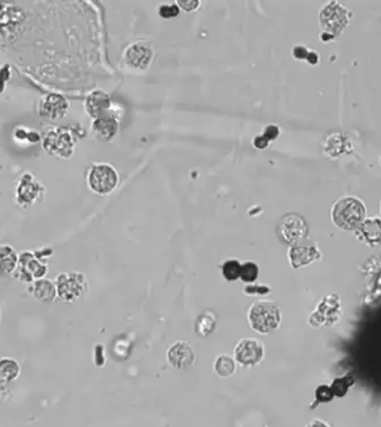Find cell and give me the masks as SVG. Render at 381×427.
<instances>
[{
	"label": "cell",
	"instance_id": "cell-21",
	"mask_svg": "<svg viewBox=\"0 0 381 427\" xmlns=\"http://www.w3.org/2000/svg\"><path fill=\"white\" fill-rule=\"evenodd\" d=\"M346 142H347V138L342 136V134L330 135L326 137V142H324V153L331 158L340 156L344 151H347Z\"/></svg>",
	"mask_w": 381,
	"mask_h": 427
},
{
	"label": "cell",
	"instance_id": "cell-10",
	"mask_svg": "<svg viewBox=\"0 0 381 427\" xmlns=\"http://www.w3.org/2000/svg\"><path fill=\"white\" fill-rule=\"evenodd\" d=\"M278 231L281 240L291 246L306 240L309 229L300 215H287L281 219Z\"/></svg>",
	"mask_w": 381,
	"mask_h": 427
},
{
	"label": "cell",
	"instance_id": "cell-5",
	"mask_svg": "<svg viewBox=\"0 0 381 427\" xmlns=\"http://www.w3.org/2000/svg\"><path fill=\"white\" fill-rule=\"evenodd\" d=\"M352 12L342 6L339 1H330L322 7L319 14V21L324 32L331 36H342L345 29L351 22Z\"/></svg>",
	"mask_w": 381,
	"mask_h": 427
},
{
	"label": "cell",
	"instance_id": "cell-18",
	"mask_svg": "<svg viewBox=\"0 0 381 427\" xmlns=\"http://www.w3.org/2000/svg\"><path fill=\"white\" fill-rule=\"evenodd\" d=\"M119 130V122L113 116H103L93 120L92 133L98 140L111 142Z\"/></svg>",
	"mask_w": 381,
	"mask_h": 427
},
{
	"label": "cell",
	"instance_id": "cell-19",
	"mask_svg": "<svg viewBox=\"0 0 381 427\" xmlns=\"http://www.w3.org/2000/svg\"><path fill=\"white\" fill-rule=\"evenodd\" d=\"M19 264V253L8 244L0 245V278L13 276Z\"/></svg>",
	"mask_w": 381,
	"mask_h": 427
},
{
	"label": "cell",
	"instance_id": "cell-22",
	"mask_svg": "<svg viewBox=\"0 0 381 427\" xmlns=\"http://www.w3.org/2000/svg\"><path fill=\"white\" fill-rule=\"evenodd\" d=\"M236 361L234 358L229 355H217L214 362V370L217 376H220L222 379H229L231 376L234 375L236 372Z\"/></svg>",
	"mask_w": 381,
	"mask_h": 427
},
{
	"label": "cell",
	"instance_id": "cell-32",
	"mask_svg": "<svg viewBox=\"0 0 381 427\" xmlns=\"http://www.w3.org/2000/svg\"><path fill=\"white\" fill-rule=\"evenodd\" d=\"M308 54H309V49L305 46L297 45L293 48V56L299 61H306Z\"/></svg>",
	"mask_w": 381,
	"mask_h": 427
},
{
	"label": "cell",
	"instance_id": "cell-13",
	"mask_svg": "<svg viewBox=\"0 0 381 427\" xmlns=\"http://www.w3.org/2000/svg\"><path fill=\"white\" fill-rule=\"evenodd\" d=\"M123 58L127 65L135 70H147L154 58V50L147 43H134L125 49Z\"/></svg>",
	"mask_w": 381,
	"mask_h": 427
},
{
	"label": "cell",
	"instance_id": "cell-40",
	"mask_svg": "<svg viewBox=\"0 0 381 427\" xmlns=\"http://www.w3.org/2000/svg\"><path fill=\"white\" fill-rule=\"evenodd\" d=\"M380 211H381V203H380Z\"/></svg>",
	"mask_w": 381,
	"mask_h": 427
},
{
	"label": "cell",
	"instance_id": "cell-17",
	"mask_svg": "<svg viewBox=\"0 0 381 427\" xmlns=\"http://www.w3.org/2000/svg\"><path fill=\"white\" fill-rule=\"evenodd\" d=\"M27 290L40 303H52L58 297L55 282L46 277L34 280Z\"/></svg>",
	"mask_w": 381,
	"mask_h": 427
},
{
	"label": "cell",
	"instance_id": "cell-3",
	"mask_svg": "<svg viewBox=\"0 0 381 427\" xmlns=\"http://www.w3.org/2000/svg\"><path fill=\"white\" fill-rule=\"evenodd\" d=\"M58 297L62 302L76 304L83 300L89 292V284L85 273L67 271L58 273L55 280Z\"/></svg>",
	"mask_w": 381,
	"mask_h": 427
},
{
	"label": "cell",
	"instance_id": "cell-4",
	"mask_svg": "<svg viewBox=\"0 0 381 427\" xmlns=\"http://www.w3.org/2000/svg\"><path fill=\"white\" fill-rule=\"evenodd\" d=\"M76 144V137L67 126H61L47 131L41 142L43 149L47 154L61 158H70L74 156Z\"/></svg>",
	"mask_w": 381,
	"mask_h": 427
},
{
	"label": "cell",
	"instance_id": "cell-12",
	"mask_svg": "<svg viewBox=\"0 0 381 427\" xmlns=\"http://www.w3.org/2000/svg\"><path fill=\"white\" fill-rule=\"evenodd\" d=\"M70 104L62 95L49 94L40 100L38 104V116L44 121L56 122L65 118Z\"/></svg>",
	"mask_w": 381,
	"mask_h": 427
},
{
	"label": "cell",
	"instance_id": "cell-1",
	"mask_svg": "<svg viewBox=\"0 0 381 427\" xmlns=\"http://www.w3.org/2000/svg\"><path fill=\"white\" fill-rule=\"evenodd\" d=\"M331 219L335 227L355 231L366 219V206L355 196L342 197L333 204Z\"/></svg>",
	"mask_w": 381,
	"mask_h": 427
},
{
	"label": "cell",
	"instance_id": "cell-16",
	"mask_svg": "<svg viewBox=\"0 0 381 427\" xmlns=\"http://www.w3.org/2000/svg\"><path fill=\"white\" fill-rule=\"evenodd\" d=\"M357 238L370 246H381V218H366L355 231Z\"/></svg>",
	"mask_w": 381,
	"mask_h": 427
},
{
	"label": "cell",
	"instance_id": "cell-23",
	"mask_svg": "<svg viewBox=\"0 0 381 427\" xmlns=\"http://www.w3.org/2000/svg\"><path fill=\"white\" fill-rule=\"evenodd\" d=\"M241 261L238 259H229L220 264V273L227 282H236L240 280V271H241Z\"/></svg>",
	"mask_w": 381,
	"mask_h": 427
},
{
	"label": "cell",
	"instance_id": "cell-34",
	"mask_svg": "<svg viewBox=\"0 0 381 427\" xmlns=\"http://www.w3.org/2000/svg\"><path fill=\"white\" fill-rule=\"evenodd\" d=\"M269 140H266L265 137L262 136V135H258V136L255 137L253 140V144L256 149H266L269 147Z\"/></svg>",
	"mask_w": 381,
	"mask_h": 427
},
{
	"label": "cell",
	"instance_id": "cell-29",
	"mask_svg": "<svg viewBox=\"0 0 381 427\" xmlns=\"http://www.w3.org/2000/svg\"><path fill=\"white\" fill-rule=\"evenodd\" d=\"M176 4L180 9H183L186 13L196 12L201 6V1H199V0H178Z\"/></svg>",
	"mask_w": 381,
	"mask_h": 427
},
{
	"label": "cell",
	"instance_id": "cell-26",
	"mask_svg": "<svg viewBox=\"0 0 381 427\" xmlns=\"http://www.w3.org/2000/svg\"><path fill=\"white\" fill-rule=\"evenodd\" d=\"M244 295L248 297H267L272 293V287L267 284H247L243 287Z\"/></svg>",
	"mask_w": 381,
	"mask_h": 427
},
{
	"label": "cell",
	"instance_id": "cell-9",
	"mask_svg": "<svg viewBox=\"0 0 381 427\" xmlns=\"http://www.w3.org/2000/svg\"><path fill=\"white\" fill-rule=\"evenodd\" d=\"M233 358L239 366L249 368L257 366L265 358V346L253 337H244L236 343Z\"/></svg>",
	"mask_w": 381,
	"mask_h": 427
},
{
	"label": "cell",
	"instance_id": "cell-15",
	"mask_svg": "<svg viewBox=\"0 0 381 427\" xmlns=\"http://www.w3.org/2000/svg\"><path fill=\"white\" fill-rule=\"evenodd\" d=\"M111 97L105 91L94 90L87 96L85 100V109L93 120L107 116L111 109Z\"/></svg>",
	"mask_w": 381,
	"mask_h": 427
},
{
	"label": "cell",
	"instance_id": "cell-35",
	"mask_svg": "<svg viewBox=\"0 0 381 427\" xmlns=\"http://www.w3.org/2000/svg\"><path fill=\"white\" fill-rule=\"evenodd\" d=\"M319 61H320V56H319V54H317L316 52H314V50H309V54H308L306 62H307L308 64H311V65H316V64L319 63Z\"/></svg>",
	"mask_w": 381,
	"mask_h": 427
},
{
	"label": "cell",
	"instance_id": "cell-7",
	"mask_svg": "<svg viewBox=\"0 0 381 427\" xmlns=\"http://www.w3.org/2000/svg\"><path fill=\"white\" fill-rule=\"evenodd\" d=\"M87 182L95 194L109 195L119 184V175L111 164L95 163L89 169Z\"/></svg>",
	"mask_w": 381,
	"mask_h": 427
},
{
	"label": "cell",
	"instance_id": "cell-30",
	"mask_svg": "<svg viewBox=\"0 0 381 427\" xmlns=\"http://www.w3.org/2000/svg\"><path fill=\"white\" fill-rule=\"evenodd\" d=\"M94 361L96 367H104L107 358H105V348L103 344H96L94 348Z\"/></svg>",
	"mask_w": 381,
	"mask_h": 427
},
{
	"label": "cell",
	"instance_id": "cell-36",
	"mask_svg": "<svg viewBox=\"0 0 381 427\" xmlns=\"http://www.w3.org/2000/svg\"><path fill=\"white\" fill-rule=\"evenodd\" d=\"M8 385L10 384H6V383H4L3 381H0V402H3L7 398Z\"/></svg>",
	"mask_w": 381,
	"mask_h": 427
},
{
	"label": "cell",
	"instance_id": "cell-39",
	"mask_svg": "<svg viewBox=\"0 0 381 427\" xmlns=\"http://www.w3.org/2000/svg\"><path fill=\"white\" fill-rule=\"evenodd\" d=\"M379 162H380V164H381V156H380V158H379Z\"/></svg>",
	"mask_w": 381,
	"mask_h": 427
},
{
	"label": "cell",
	"instance_id": "cell-20",
	"mask_svg": "<svg viewBox=\"0 0 381 427\" xmlns=\"http://www.w3.org/2000/svg\"><path fill=\"white\" fill-rule=\"evenodd\" d=\"M21 375V366L14 358H0V381L6 384L15 382Z\"/></svg>",
	"mask_w": 381,
	"mask_h": 427
},
{
	"label": "cell",
	"instance_id": "cell-31",
	"mask_svg": "<svg viewBox=\"0 0 381 427\" xmlns=\"http://www.w3.org/2000/svg\"><path fill=\"white\" fill-rule=\"evenodd\" d=\"M262 136L265 137L266 140H269V142L278 140L279 136H280V128L276 125H269L262 133Z\"/></svg>",
	"mask_w": 381,
	"mask_h": 427
},
{
	"label": "cell",
	"instance_id": "cell-25",
	"mask_svg": "<svg viewBox=\"0 0 381 427\" xmlns=\"http://www.w3.org/2000/svg\"><path fill=\"white\" fill-rule=\"evenodd\" d=\"M354 383L355 379H353V376L345 375L335 379L333 384L330 385V388L335 397L342 398L348 393Z\"/></svg>",
	"mask_w": 381,
	"mask_h": 427
},
{
	"label": "cell",
	"instance_id": "cell-27",
	"mask_svg": "<svg viewBox=\"0 0 381 427\" xmlns=\"http://www.w3.org/2000/svg\"><path fill=\"white\" fill-rule=\"evenodd\" d=\"M333 398H335V395H333L330 386L326 384L320 385L315 390V405H313L312 408H314L316 405H320V403L330 402V401H333Z\"/></svg>",
	"mask_w": 381,
	"mask_h": 427
},
{
	"label": "cell",
	"instance_id": "cell-8",
	"mask_svg": "<svg viewBox=\"0 0 381 427\" xmlns=\"http://www.w3.org/2000/svg\"><path fill=\"white\" fill-rule=\"evenodd\" d=\"M46 187L38 182L36 177L31 172H25L20 177L19 182L16 186V203L21 208L40 204L45 200Z\"/></svg>",
	"mask_w": 381,
	"mask_h": 427
},
{
	"label": "cell",
	"instance_id": "cell-38",
	"mask_svg": "<svg viewBox=\"0 0 381 427\" xmlns=\"http://www.w3.org/2000/svg\"><path fill=\"white\" fill-rule=\"evenodd\" d=\"M0 321H1V308H0Z\"/></svg>",
	"mask_w": 381,
	"mask_h": 427
},
{
	"label": "cell",
	"instance_id": "cell-24",
	"mask_svg": "<svg viewBox=\"0 0 381 427\" xmlns=\"http://www.w3.org/2000/svg\"><path fill=\"white\" fill-rule=\"evenodd\" d=\"M260 266L255 261H244L241 264L240 280L244 284H253L260 278Z\"/></svg>",
	"mask_w": 381,
	"mask_h": 427
},
{
	"label": "cell",
	"instance_id": "cell-37",
	"mask_svg": "<svg viewBox=\"0 0 381 427\" xmlns=\"http://www.w3.org/2000/svg\"><path fill=\"white\" fill-rule=\"evenodd\" d=\"M306 427H330L328 423L326 421H321V419H314V421H312L311 423H308L307 426Z\"/></svg>",
	"mask_w": 381,
	"mask_h": 427
},
{
	"label": "cell",
	"instance_id": "cell-14",
	"mask_svg": "<svg viewBox=\"0 0 381 427\" xmlns=\"http://www.w3.org/2000/svg\"><path fill=\"white\" fill-rule=\"evenodd\" d=\"M194 360H196V353L193 351L192 346L185 341H176L168 348V364L175 370H184L192 366Z\"/></svg>",
	"mask_w": 381,
	"mask_h": 427
},
{
	"label": "cell",
	"instance_id": "cell-2",
	"mask_svg": "<svg viewBox=\"0 0 381 427\" xmlns=\"http://www.w3.org/2000/svg\"><path fill=\"white\" fill-rule=\"evenodd\" d=\"M247 320L251 330L260 335H269L278 330L282 323V313L278 304L271 301H258L249 306Z\"/></svg>",
	"mask_w": 381,
	"mask_h": 427
},
{
	"label": "cell",
	"instance_id": "cell-11",
	"mask_svg": "<svg viewBox=\"0 0 381 427\" xmlns=\"http://www.w3.org/2000/svg\"><path fill=\"white\" fill-rule=\"evenodd\" d=\"M288 258H289L290 266L293 269H300V268L307 267L315 261L321 260L322 253L315 243L304 240L290 246Z\"/></svg>",
	"mask_w": 381,
	"mask_h": 427
},
{
	"label": "cell",
	"instance_id": "cell-33",
	"mask_svg": "<svg viewBox=\"0 0 381 427\" xmlns=\"http://www.w3.org/2000/svg\"><path fill=\"white\" fill-rule=\"evenodd\" d=\"M11 76L10 65L6 64L0 69V94H3L4 89H5V85L6 81H8Z\"/></svg>",
	"mask_w": 381,
	"mask_h": 427
},
{
	"label": "cell",
	"instance_id": "cell-6",
	"mask_svg": "<svg viewBox=\"0 0 381 427\" xmlns=\"http://www.w3.org/2000/svg\"><path fill=\"white\" fill-rule=\"evenodd\" d=\"M48 270L47 261L38 257L36 252L22 251L19 253V264L13 277L22 284L30 285L37 279L45 278Z\"/></svg>",
	"mask_w": 381,
	"mask_h": 427
},
{
	"label": "cell",
	"instance_id": "cell-28",
	"mask_svg": "<svg viewBox=\"0 0 381 427\" xmlns=\"http://www.w3.org/2000/svg\"><path fill=\"white\" fill-rule=\"evenodd\" d=\"M180 9L177 6V4H166L159 7V16L162 18H173L180 15Z\"/></svg>",
	"mask_w": 381,
	"mask_h": 427
}]
</instances>
